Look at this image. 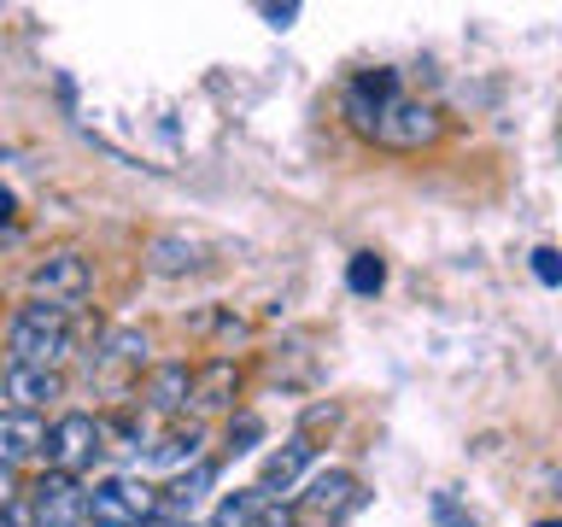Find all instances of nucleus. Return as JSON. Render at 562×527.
<instances>
[{"label":"nucleus","instance_id":"f257e3e1","mask_svg":"<svg viewBox=\"0 0 562 527\" xmlns=\"http://www.w3.org/2000/svg\"><path fill=\"white\" fill-rule=\"evenodd\" d=\"M77 346V328H70V311L65 305H47V299H30V305L12 311L7 323V351L12 363H30V369H59Z\"/></svg>","mask_w":562,"mask_h":527},{"label":"nucleus","instance_id":"f03ea898","mask_svg":"<svg viewBox=\"0 0 562 527\" xmlns=\"http://www.w3.org/2000/svg\"><path fill=\"white\" fill-rule=\"evenodd\" d=\"M100 451H105V422L88 416V411H65L47 428V469L70 474V481H77V474L94 463Z\"/></svg>","mask_w":562,"mask_h":527},{"label":"nucleus","instance_id":"7ed1b4c3","mask_svg":"<svg viewBox=\"0 0 562 527\" xmlns=\"http://www.w3.org/2000/svg\"><path fill=\"white\" fill-rule=\"evenodd\" d=\"M158 516V492L153 486H135V481H100L88 486V509L82 522L94 527H140Z\"/></svg>","mask_w":562,"mask_h":527},{"label":"nucleus","instance_id":"20e7f679","mask_svg":"<svg viewBox=\"0 0 562 527\" xmlns=\"http://www.w3.org/2000/svg\"><path fill=\"white\" fill-rule=\"evenodd\" d=\"M88 288H94V270H88L82 253H53L30 270V293L47 299V305H65V311L77 305Z\"/></svg>","mask_w":562,"mask_h":527},{"label":"nucleus","instance_id":"39448f33","mask_svg":"<svg viewBox=\"0 0 562 527\" xmlns=\"http://www.w3.org/2000/svg\"><path fill=\"white\" fill-rule=\"evenodd\" d=\"M363 504V486H358V474H346V469H328V474H316L311 492L299 498L293 516H305L316 527H334V522H346L351 509Z\"/></svg>","mask_w":562,"mask_h":527},{"label":"nucleus","instance_id":"423d86ee","mask_svg":"<svg viewBox=\"0 0 562 527\" xmlns=\"http://www.w3.org/2000/svg\"><path fill=\"white\" fill-rule=\"evenodd\" d=\"M35 527H88L82 522V509H88V492L70 481V474L59 469H47L42 481H35Z\"/></svg>","mask_w":562,"mask_h":527},{"label":"nucleus","instance_id":"0eeeda50","mask_svg":"<svg viewBox=\"0 0 562 527\" xmlns=\"http://www.w3.org/2000/svg\"><path fill=\"white\" fill-rule=\"evenodd\" d=\"M434 135H439V112H434V105H422V100H404V94L386 105L381 123H375V141H386V147H404V153H411V147H428Z\"/></svg>","mask_w":562,"mask_h":527},{"label":"nucleus","instance_id":"6e6552de","mask_svg":"<svg viewBox=\"0 0 562 527\" xmlns=\"http://www.w3.org/2000/svg\"><path fill=\"white\" fill-rule=\"evenodd\" d=\"M0 393H7V411L42 416V404H47V399H59V393H65V381H59V369L7 363V369H0Z\"/></svg>","mask_w":562,"mask_h":527},{"label":"nucleus","instance_id":"1a4fd4ad","mask_svg":"<svg viewBox=\"0 0 562 527\" xmlns=\"http://www.w3.org/2000/svg\"><path fill=\"white\" fill-rule=\"evenodd\" d=\"M398 100V77L393 70H369V77H358L346 88V117H351V130H363V135H375V123L381 112Z\"/></svg>","mask_w":562,"mask_h":527},{"label":"nucleus","instance_id":"9d476101","mask_svg":"<svg viewBox=\"0 0 562 527\" xmlns=\"http://www.w3.org/2000/svg\"><path fill=\"white\" fill-rule=\"evenodd\" d=\"M35 457H47V422L30 411H0V463L18 469Z\"/></svg>","mask_w":562,"mask_h":527},{"label":"nucleus","instance_id":"9b49d317","mask_svg":"<svg viewBox=\"0 0 562 527\" xmlns=\"http://www.w3.org/2000/svg\"><path fill=\"white\" fill-rule=\"evenodd\" d=\"M188 393H193V369L188 363H153L147 381H140V399H147L153 416L188 411Z\"/></svg>","mask_w":562,"mask_h":527},{"label":"nucleus","instance_id":"f8f14e48","mask_svg":"<svg viewBox=\"0 0 562 527\" xmlns=\"http://www.w3.org/2000/svg\"><path fill=\"white\" fill-rule=\"evenodd\" d=\"M311 457H316V446H311L305 434H293V439H288V446H281V451H270V457H263L258 492H263V498H276V492H288V486L299 481V474L311 469Z\"/></svg>","mask_w":562,"mask_h":527},{"label":"nucleus","instance_id":"ddd939ff","mask_svg":"<svg viewBox=\"0 0 562 527\" xmlns=\"http://www.w3.org/2000/svg\"><path fill=\"white\" fill-rule=\"evenodd\" d=\"M235 386H240V369L228 363V358H217V363H205L200 375H193V393H188V404L193 411H223V404H235Z\"/></svg>","mask_w":562,"mask_h":527},{"label":"nucleus","instance_id":"4468645a","mask_svg":"<svg viewBox=\"0 0 562 527\" xmlns=\"http://www.w3.org/2000/svg\"><path fill=\"white\" fill-rule=\"evenodd\" d=\"M200 264H205L200 240H182V235H158L153 240V270L158 276H182V270H200Z\"/></svg>","mask_w":562,"mask_h":527},{"label":"nucleus","instance_id":"2eb2a0df","mask_svg":"<svg viewBox=\"0 0 562 527\" xmlns=\"http://www.w3.org/2000/svg\"><path fill=\"white\" fill-rule=\"evenodd\" d=\"M258 504H263V492H258V486H246V492H228V498L217 504V516H211L205 527H252Z\"/></svg>","mask_w":562,"mask_h":527},{"label":"nucleus","instance_id":"dca6fc26","mask_svg":"<svg viewBox=\"0 0 562 527\" xmlns=\"http://www.w3.org/2000/svg\"><path fill=\"white\" fill-rule=\"evenodd\" d=\"M346 288H351V293H363V299H369V293H381V288H386V264H381L375 253H358V258L346 264Z\"/></svg>","mask_w":562,"mask_h":527},{"label":"nucleus","instance_id":"f3484780","mask_svg":"<svg viewBox=\"0 0 562 527\" xmlns=\"http://www.w3.org/2000/svg\"><path fill=\"white\" fill-rule=\"evenodd\" d=\"M193 451H200V428H188V434L165 439V446L153 451V463H182V457H193Z\"/></svg>","mask_w":562,"mask_h":527},{"label":"nucleus","instance_id":"a211bd4d","mask_svg":"<svg viewBox=\"0 0 562 527\" xmlns=\"http://www.w3.org/2000/svg\"><path fill=\"white\" fill-rule=\"evenodd\" d=\"M533 276L544 281V288H562V253L557 246H539L533 253Z\"/></svg>","mask_w":562,"mask_h":527},{"label":"nucleus","instance_id":"6ab92c4d","mask_svg":"<svg viewBox=\"0 0 562 527\" xmlns=\"http://www.w3.org/2000/svg\"><path fill=\"white\" fill-rule=\"evenodd\" d=\"M18 498H24V486H18V469L0 463V516H7V509H12Z\"/></svg>","mask_w":562,"mask_h":527},{"label":"nucleus","instance_id":"aec40b11","mask_svg":"<svg viewBox=\"0 0 562 527\" xmlns=\"http://www.w3.org/2000/svg\"><path fill=\"white\" fill-rule=\"evenodd\" d=\"M258 12H263V24H276V30H288L299 18V7H258Z\"/></svg>","mask_w":562,"mask_h":527},{"label":"nucleus","instance_id":"412c9836","mask_svg":"<svg viewBox=\"0 0 562 527\" xmlns=\"http://www.w3.org/2000/svg\"><path fill=\"white\" fill-rule=\"evenodd\" d=\"M12 217V193H0V223H7Z\"/></svg>","mask_w":562,"mask_h":527},{"label":"nucleus","instance_id":"4be33fe9","mask_svg":"<svg viewBox=\"0 0 562 527\" xmlns=\"http://www.w3.org/2000/svg\"><path fill=\"white\" fill-rule=\"evenodd\" d=\"M533 527H562V522H551V516H544V522H533Z\"/></svg>","mask_w":562,"mask_h":527},{"label":"nucleus","instance_id":"5701e85b","mask_svg":"<svg viewBox=\"0 0 562 527\" xmlns=\"http://www.w3.org/2000/svg\"><path fill=\"white\" fill-rule=\"evenodd\" d=\"M557 486H562V474H557Z\"/></svg>","mask_w":562,"mask_h":527},{"label":"nucleus","instance_id":"b1692460","mask_svg":"<svg viewBox=\"0 0 562 527\" xmlns=\"http://www.w3.org/2000/svg\"><path fill=\"white\" fill-rule=\"evenodd\" d=\"M0 369H7V363H0Z\"/></svg>","mask_w":562,"mask_h":527}]
</instances>
